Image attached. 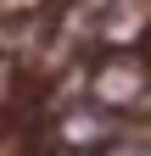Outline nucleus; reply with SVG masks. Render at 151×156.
<instances>
[{"instance_id":"1","label":"nucleus","mask_w":151,"mask_h":156,"mask_svg":"<svg viewBox=\"0 0 151 156\" xmlns=\"http://www.w3.org/2000/svg\"><path fill=\"white\" fill-rule=\"evenodd\" d=\"M140 89H145V73H140L134 62H112V67H101V78H95V95H101L106 106L140 101Z\"/></svg>"},{"instance_id":"2","label":"nucleus","mask_w":151,"mask_h":156,"mask_svg":"<svg viewBox=\"0 0 151 156\" xmlns=\"http://www.w3.org/2000/svg\"><path fill=\"white\" fill-rule=\"evenodd\" d=\"M62 134H67L73 145H95V140H106V123H101V117H67Z\"/></svg>"},{"instance_id":"3","label":"nucleus","mask_w":151,"mask_h":156,"mask_svg":"<svg viewBox=\"0 0 151 156\" xmlns=\"http://www.w3.org/2000/svg\"><path fill=\"white\" fill-rule=\"evenodd\" d=\"M106 156H151V145H112Z\"/></svg>"}]
</instances>
